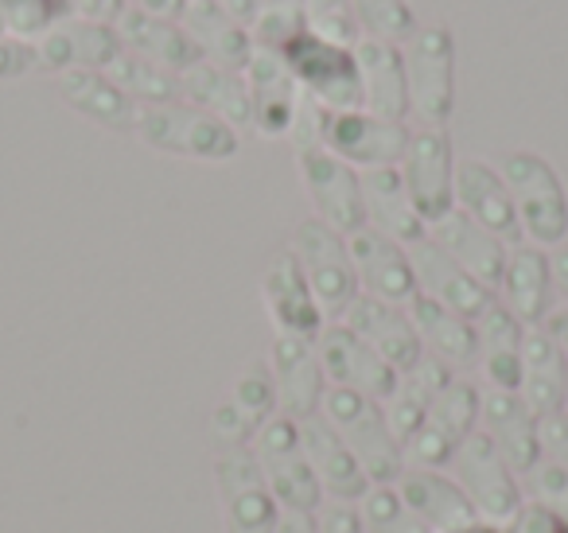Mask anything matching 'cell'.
Returning a JSON list of instances; mask_svg holds the SVG:
<instances>
[{
	"label": "cell",
	"instance_id": "6",
	"mask_svg": "<svg viewBox=\"0 0 568 533\" xmlns=\"http://www.w3.org/2000/svg\"><path fill=\"white\" fill-rule=\"evenodd\" d=\"M296 79V87L308 98H316L327 113L363 110V82H358L355 48H335L320 36H296L284 51H276Z\"/></svg>",
	"mask_w": 568,
	"mask_h": 533
},
{
	"label": "cell",
	"instance_id": "58",
	"mask_svg": "<svg viewBox=\"0 0 568 533\" xmlns=\"http://www.w3.org/2000/svg\"><path fill=\"white\" fill-rule=\"evenodd\" d=\"M0 36H9V32H4V12H0Z\"/></svg>",
	"mask_w": 568,
	"mask_h": 533
},
{
	"label": "cell",
	"instance_id": "48",
	"mask_svg": "<svg viewBox=\"0 0 568 533\" xmlns=\"http://www.w3.org/2000/svg\"><path fill=\"white\" fill-rule=\"evenodd\" d=\"M32 71H40V56L32 43L0 36V79H24Z\"/></svg>",
	"mask_w": 568,
	"mask_h": 533
},
{
	"label": "cell",
	"instance_id": "17",
	"mask_svg": "<svg viewBox=\"0 0 568 533\" xmlns=\"http://www.w3.org/2000/svg\"><path fill=\"white\" fill-rule=\"evenodd\" d=\"M456 211H464L467 219L479 222L487 234H495L510 250L526 238L510 191H506L498 168H490L487 160H456Z\"/></svg>",
	"mask_w": 568,
	"mask_h": 533
},
{
	"label": "cell",
	"instance_id": "45",
	"mask_svg": "<svg viewBox=\"0 0 568 533\" xmlns=\"http://www.w3.org/2000/svg\"><path fill=\"white\" fill-rule=\"evenodd\" d=\"M211 432L222 440V447H250L253 436H257V424H253L234 401H222L211 416Z\"/></svg>",
	"mask_w": 568,
	"mask_h": 533
},
{
	"label": "cell",
	"instance_id": "23",
	"mask_svg": "<svg viewBox=\"0 0 568 533\" xmlns=\"http://www.w3.org/2000/svg\"><path fill=\"white\" fill-rule=\"evenodd\" d=\"M296 424H301V440H304V452H308L312 471H316L320 486H324L335 502H358L374 491L363 463L351 455V447L343 444V436L332 429V421H327L324 413L308 416V421H296Z\"/></svg>",
	"mask_w": 568,
	"mask_h": 533
},
{
	"label": "cell",
	"instance_id": "53",
	"mask_svg": "<svg viewBox=\"0 0 568 533\" xmlns=\"http://www.w3.org/2000/svg\"><path fill=\"white\" fill-rule=\"evenodd\" d=\"M549 269H552V289L568 300V245H557L549 253Z\"/></svg>",
	"mask_w": 568,
	"mask_h": 533
},
{
	"label": "cell",
	"instance_id": "55",
	"mask_svg": "<svg viewBox=\"0 0 568 533\" xmlns=\"http://www.w3.org/2000/svg\"><path fill=\"white\" fill-rule=\"evenodd\" d=\"M541 328L549 331V339L560 346V354L568 359V312H549V320H545Z\"/></svg>",
	"mask_w": 568,
	"mask_h": 533
},
{
	"label": "cell",
	"instance_id": "41",
	"mask_svg": "<svg viewBox=\"0 0 568 533\" xmlns=\"http://www.w3.org/2000/svg\"><path fill=\"white\" fill-rule=\"evenodd\" d=\"M304 20H308L312 36L335 43V48H355L363 40L351 0H304Z\"/></svg>",
	"mask_w": 568,
	"mask_h": 533
},
{
	"label": "cell",
	"instance_id": "32",
	"mask_svg": "<svg viewBox=\"0 0 568 533\" xmlns=\"http://www.w3.org/2000/svg\"><path fill=\"white\" fill-rule=\"evenodd\" d=\"M187 28V36L195 40L199 56L214 67H226V71H245L253 56V36L250 28L237 24L230 12H222L219 0H187V12L180 20Z\"/></svg>",
	"mask_w": 568,
	"mask_h": 533
},
{
	"label": "cell",
	"instance_id": "20",
	"mask_svg": "<svg viewBox=\"0 0 568 533\" xmlns=\"http://www.w3.org/2000/svg\"><path fill=\"white\" fill-rule=\"evenodd\" d=\"M409 261H413V273H417V292L433 296L436 304L452 308V312L464 315V320L475 323L490 304H495V292H490L487 284L475 281L467 269H459L433 238L413 242Z\"/></svg>",
	"mask_w": 568,
	"mask_h": 533
},
{
	"label": "cell",
	"instance_id": "52",
	"mask_svg": "<svg viewBox=\"0 0 568 533\" xmlns=\"http://www.w3.org/2000/svg\"><path fill=\"white\" fill-rule=\"evenodd\" d=\"M276 533H316V514H301V510H281Z\"/></svg>",
	"mask_w": 568,
	"mask_h": 533
},
{
	"label": "cell",
	"instance_id": "4",
	"mask_svg": "<svg viewBox=\"0 0 568 533\" xmlns=\"http://www.w3.org/2000/svg\"><path fill=\"white\" fill-rule=\"evenodd\" d=\"M506 191L518 211L521 234L534 238V245H560L568 238V195L552 164L537 152H506L503 157Z\"/></svg>",
	"mask_w": 568,
	"mask_h": 533
},
{
	"label": "cell",
	"instance_id": "50",
	"mask_svg": "<svg viewBox=\"0 0 568 533\" xmlns=\"http://www.w3.org/2000/svg\"><path fill=\"white\" fill-rule=\"evenodd\" d=\"M71 17L79 20H94V24H113L129 12V0H67Z\"/></svg>",
	"mask_w": 568,
	"mask_h": 533
},
{
	"label": "cell",
	"instance_id": "12",
	"mask_svg": "<svg viewBox=\"0 0 568 533\" xmlns=\"http://www.w3.org/2000/svg\"><path fill=\"white\" fill-rule=\"evenodd\" d=\"M324 149L335 152L343 164L355 172H374V168H397L409 149V125L405 121L374 118L366 110L332 113L324 129Z\"/></svg>",
	"mask_w": 568,
	"mask_h": 533
},
{
	"label": "cell",
	"instance_id": "54",
	"mask_svg": "<svg viewBox=\"0 0 568 533\" xmlns=\"http://www.w3.org/2000/svg\"><path fill=\"white\" fill-rule=\"evenodd\" d=\"M219 4H222V12H230L242 28H253L257 9H261V0H219Z\"/></svg>",
	"mask_w": 568,
	"mask_h": 533
},
{
	"label": "cell",
	"instance_id": "47",
	"mask_svg": "<svg viewBox=\"0 0 568 533\" xmlns=\"http://www.w3.org/2000/svg\"><path fill=\"white\" fill-rule=\"evenodd\" d=\"M537 436H541V455L549 463L568 471V413H549L537 421Z\"/></svg>",
	"mask_w": 568,
	"mask_h": 533
},
{
	"label": "cell",
	"instance_id": "25",
	"mask_svg": "<svg viewBox=\"0 0 568 533\" xmlns=\"http://www.w3.org/2000/svg\"><path fill=\"white\" fill-rule=\"evenodd\" d=\"M428 238H433V242L440 245V250L448 253L459 269H467L475 281L487 284L490 292H498L510 250H506L495 234H487L479 222H471L464 211H452V214H444L440 222L428 227Z\"/></svg>",
	"mask_w": 568,
	"mask_h": 533
},
{
	"label": "cell",
	"instance_id": "15",
	"mask_svg": "<svg viewBox=\"0 0 568 533\" xmlns=\"http://www.w3.org/2000/svg\"><path fill=\"white\" fill-rule=\"evenodd\" d=\"M261 300H265V312L273 320L276 335H301V339H320L324 331V308L316 304V292H312L308 276H304L301 261L293 250L276 253L265 265L261 276Z\"/></svg>",
	"mask_w": 568,
	"mask_h": 533
},
{
	"label": "cell",
	"instance_id": "38",
	"mask_svg": "<svg viewBox=\"0 0 568 533\" xmlns=\"http://www.w3.org/2000/svg\"><path fill=\"white\" fill-rule=\"evenodd\" d=\"M479 405H483V393L475 390L471 382H459V378H452V382L436 393L425 424H433L436 432H444V436L459 447L475 432V424H479Z\"/></svg>",
	"mask_w": 568,
	"mask_h": 533
},
{
	"label": "cell",
	"instance_id": "39",
	"mask_svg": "<svg viewBox=\"0 0 568 533\" xmlns=\"http://www.w3.org/2000/svg\"><path fill=\"white\" fill-rule=\"evenodd\" d=\"M351 9H355L363 36L382 43H397V48L420 28L409 0H351Z\"/></svg>",
	"mask_w": 568,
	"mask_h": 533
},
{
	"label": "cell",
	"instance_id": "28",
	"mask_svg": "<svg viewBox=\"0 0 568 533\" xmlns=\"http://www.w3.org/2000/svg\"><path fill=\"white\" fill-rule=\"evenodd\" d=\"M358 175H363L366 227L394 238V242H402V245H413V242H420V238H428L425 219H420L417 207H413L397 168H374V172H358Z\"/></svg>",
	"mask_w": 568,
	"mask_h": 533
},
{
	"label": "cell",
	"instance_id": "49",
	"mask_svg": "<svg viewBox=\"0 0 568 533\" xmlns=\"http://www.w3.org/2000/svg\"><path fill=\"white\" fill-rule=\"evenodd\" d=\"M316 533H366L363 510H355L351 502H332L316 514Z\"/></svg>",
	"mask_w": 568,
	"mask_h": 533
},
{
	"label": "cell",
	"instance_id": "29",
	"mask_svg": "<svg viewBox=\"0 0 568 533\" xmlns=\"http://www.w3.org/2000/svg\"><path fill=\"white\" fill-rule=\"evenodd\" d=\"M565 390H568V359L560 354V346L552 343L545 328H526L518 398L526 401L529 413L541 421V416L565 409Z\"/></svg>",
	"mask_w": 568,
	"mask_h": 533
},
{
	"label": "cell",
	"instance_id": "33",
	"mask_svg": "<svg viewBox=\"0 0 568 533\" xmlns=\"http://www.w3.org/2000/svg\"><path fill=\"white\" fill-rule=\"evenodd\" d=\"M59 94L74 113L98 121L113 133H136V113L141 105L118 87L105 71H67L59 74Z\"/></svg>",
	"mask_w": 568,
	"mask_h": 533
},
{
	"label": "cell",
	"instance_id": "35",
	"mask_svg": "<svg viewBox=\"0 0 568 533\" xmlns=\"http://www.w3.org/2000/svg\"><path fill=\"white\" fill-rule=\"evenodd\" d=\"M183 102L199 105V110L222 118L230 129H250L253 125V105H250V87L237 71L214 63H195L191 71L180 74Z\"/></svg>",
	"mask_w": 568,
	"mask_h": 533
},
{
	"label": "cell",
	"instance_id": "19",
	"mask_svg": "<svg viewBox=\"0 0 568 533\" xmlns=\"http://www.w3.org/2000/svg\"><path fill=\"white\" fill-rule=\"evenodd\" d=\"M40 56V71H110L113 59L125 51L118 28L113 24H94V20H63L48 36L32 43Z\"/></svg>",
	"mask_w": 568,
	"mask_h": 533
},
{
	"label": "cell",
	"instance_id": "59",
	"mask_svg": "<svg viewBox=\"0 0 568 533\" xmlns=\"http://www.w3.org/2000/svg\"><path fill=\"white\" fill-rule=\"evenodd\" d=\"M565 409H568V390H565Z\"/></svg>",
	"mask_w": 568,
	"mask_h": 533
},
{
	"label": "cell",
	"instance_id": "37",
	"mask_svg": "<svg viewBox=\"0 0 568 533\" xmlns=\"http://www.w3.org/2000/svg\"><path fill=\"white\" fill-rule=\"evenodd\" d=\"M110 74L121 90H125L133 102L141 105H168V102H183V87L180 74L164 71V67L149 63V59L133 56V51H121L118 59L110 63Z\"/></svg>",
	"mask_w": 568,
	"mask_h": 533
},
{
	"label": "cell",
	"instance_id": "44",
	"mask_svg": "<svg viewBox=\"0 0 568 533\" xmlns=\"http://www.w3.org/2000/svg\"><path fill=\"white\" fill-rule=\"evenodd\" d=\"M529 494H534V502L557 510V514L568 522V471L565 467L541 460L534 471H529Z\"/></svg>",
	"mask_w": 568,
	"mask_h": 533
},
{
	"label": "cell",
	"instance_id": "36",
	"mask_svg": "<svg viewBox=\"0 0 568 533\" xmlns=\"http://www.w3.org/2000/svg\"><path fill=\"white\" fill-rule=\"evenodd\" d=\"M448 382H452V366H448V362H440V359H433V354H420L417 366L405 370V374L397 378L394 398L382 405V409H386L389 432L397 436V444H405V440H409L413 432L425 424L436 393H440Z\"/></svg>",
	"mask_w": 568,
	"mask_h": 533
},
{
	"label": "cell",
	"instance_id": "26",
	"mask_svg": "<svg viewBox=\"0 0 568 533\" xmlns=\"http://www.w3.org/2000/svg\"><path fill=\"white\" fill-rule=\"evenodd\" d=\"M397 494H402L405 506H409L433 533L483 522L479 510H475L471 499L464 494V486L452 475H440V471L405 467V475L397 479Z\"/></svg>",
	"mask_w": 568,
	"mask_h": 533
},
{
	"label": "cell",
	"instance_id": "14",
	"mask_svg": "<svg viewBox=\"0 0 568 533\" xmlns=\"http://www.w3.org/2000/svg\"><path fill=\"white\" fill-rule=\"evenodd\" d=\"M268 374L276 382V401H281V416L288 421H308L324 409L327 374L320 362L316 339L301 335H276L273 354H268Z\"/></svg>",
	"mask_w": 568,
	"mask_h": 533
},
{
	"label": "cell",
	"instance_id": "42",
	"mask_svg": "<svg viewBox=\"0 0 568 533\" xmlns=\"http://www.w3.org/2000/svg\"><path fill=\"white\" fill-rule=\"evenodd\" d=\"M363 502H366L363 506L366 533H433L409 506H405L394 486H378V491H371Z\"/></svg>",
	"mask_w": 568,
	"mask_h": 533
},
{
	"label": "cell",
	"instance_id": "43",
	"mask_svg": "<svg viewBox=\"0 0 568 533\" xmlns=\"http://www.w3.org/2000/svg\"><path fill=\"white\" fill-rule=\"evenodd\" d=\"M234 401L237 409H242L245 416H250L253 424H265L268 416H276V409H281V401H276V382L273 374H268V366H250L242 378H237L234 385Z\"/></svg>",
	"mask_w": 568,
	"mask_h": 533
},
{
	"label": "cell",
	"instance_id": "46",
	"mask_svg": "<svg viewBox=\"0 0 568 533\" xmlns=\"http://www.w3.org/2000/svg\"><path fill=\"white\" fill-rule=\"evenodd\" d=\"M565 517L557 510L541 506V502H526L510 522L503 525V533H565Z\"/></svg>",
	"mask_w": 568,
	"mask_h": 533
},
{
	"label": "cell",
	"instance_id": "1",
	"mask_svg": "<svg viewBox=\"0 0 568 533\" xmlns=\"http://www.w3.org/2000/svg\"><path fill=\"white\" fill-rule=\"evenodd\" d=\"M320 413L332 421V429L343 436L351 455L363 463L366 479L374 486H389L405 475V452L394 432H389L386 409L378 401L363 398V393L339 390V385H327Z\"/></svg>",
	"mask_w": 568,
	"mask_h": 533
},
{
	"label": "cell",
	"instance_id": "27",
	"mask_svg": "<svg viewBox=\"0 0 568 533\" xmlns=\"http://www.w3.org/2000/svg\"><path fill=\"white\" fill-rule=\"evenodd\" d=\"M475 343H479V370L490 382V390L518 393L526 323H521L503 300H495V304L475 320Z\"/></svg>",
	"mask_w": 568,
	"mask_h": 533
},
{
	"label": "cell",
	"instance_id": "8",
	"mask_svg": "<svg viewBox=\"0 0 568 533\" xmlns=\"http://www.w3.org/2000/svg\"><path fill=\"white\" fill-rule=\"evenodd\" d=\"M397 172H402L405 191H409L425 227L456 211V152H452L448 129L425 125L409 133V149H405Z\"/></svg>",
	"mask_w": 568,
	"mask_h": 533
},
{
	"label": "cell",
	"instance_id": "30",
	"mask_svg": "<svg viewBox=\"0 0 568 533\" xmlns=\"http://www.w3.org/2000/svg\"><path fill=\"white\" fill-rule=\"evenodd\" d=\"M118 36H121V43H125V51H133V56L149 59V63L164 67V71H172V74H183L195 63H203L195 40H191L180 20H160V17H149V12L129 9L125 17L118 20Z\"/></svg>",
	"mask_w": 568,
	"mask_h": 533
},
{
	"label": "cell",
	"instance_id": "5",
	"mask_svg": "<svg viewBox=\"0 0 568 533\" xmlns=\"http://www.w3.org/2000/svg\"><path fill=\"white\" fill-rule=\"evenodd\" d=\"M253 460H257L261 475H265L268 491H273L281 510H301V514H316L324 502V486H320L316 471L308 463L301 440V424L288 416H268L253 436Z\"/></svg>",
	"mask_w": 568,
	"mask_h": 533
},
{
	"label": "cell",
	"instance_id": "9",
	"mask_svg": "<svg viewBox=\"0 0 568 533\" xmlns=\"http://www.w3.org/2000/svg\"><path fill=\"white\" fill-rule=\"evenodd\" d=\"M452 475L464 486V494L471 499V506L479 510L483 522H490V525H506L526 506L518 475L506 467L498 447L490 444L483 432H471V436L456 447V455H452Z\"/></svg>",
	"mask_w": 568,
	"mask_h": 533
},
{
	"label": "cell",
	"instance_id": "11",
	"mask_svg": "<svg viewBox=\"0 0 568 533\" xmlns=\"http://www.w3.org/2000/svg\"><path fill=\"white\" fill-rule=\"evenodd\" d=\"M296 168H301L304 191H308L316 219L339 230L343 238L358 234L366 227V207H363V175L351 164H343L335 152L308 149L296 152Z\"/></svg>",
	"mask_w": 568,
	"mask_h": 533
},
{
	"label": "cell",
	"instance_id": "51",
	"mask_svg": "<svg viewBox=\"0 0 568 533\" xmlns=\"http://www.w3.org/2000/svg\"><path fill=\"white\" fill-rule=\"evenodd\" d=\"M129 9L149 12V17H160V20H183L187 0H129Z\"/></svg>",
	"mask_w": 568,
	"mask_h": 533
},
{
	"label": "cell",
	"instance_id": "60",
	"mask_svg": "<svg viewBox=\"0 0 568 533\" xmlns=\"http://www.w3.org/2000/svg\"><path fill=\"white\" fill-rule=\"evenodd\" d=\"M565 533H568V525H565Z\"/></svg>",
	"mask_w": 568,
	"mask_h": 533
},
{
	"label": "cell",
	"instance_id": "3",
	"mask_svg": "<svg viewBox=\"0 0 568 533\" xmlns=\"http://www.w3.org/2000/svg\"><path fill=\"white\" fill-rule=\"evenodd\" d=\"M409 110L428 129H444L456 110V36L448 24H420L402 43Z\"/></svg>",
	"mask_w": 568,
	"mask_h": 533
},
{
	"label": "cell",
	"instance_id": "34",
	"mask_svg": "<svg viewBox=\"0 0 568 533\" xmlns=\"http://www.w3.org/2000/svg\"><path fill=\"white\" fill-rule=\"evenodd\" d=\"M405 312H409L413 331H417L425 354L448 362V366H471V362H479V343H475L471 320L456 315L452 308L436 304L425 292H417V296L405 304Z\"/></svg>",
	"mask_w": 568,
	"mask_h": 533
},
{
	"label": "cell",
	"instance_id": "57",
	"mask_svg": "<svg viewBox=\"0 0 568 533\" xmlns=\"http://www.w3.org/2000/svg\"><path fill=\"white\" fill-rule=\"evenodd\" d=\"M9 4H17V0H0V12H4V9H9Z\"/></svg>",
	"mask_w": 568,
	"mask_h": 533
},
{
	"label": "cell",
	"instance_id": "24",
	"mask_svg": "<svg viewBox=\"0 0 568 533\" xmlns=\"http://www.w3.org/2000/svg\"><path fill=\"white\" fill-rule=\"evenodd\" d=\"M358 82H363V110L386 121H405L409 113V82H405V56L397 43L363 40L355 43Z\"/></svg>",
	"mask_w": 568,
	"mask_h": 533
},
{
	"label": "cell",
	"instance_id": "7",
	"mask_svg": "<svg viewBox=\"0 0 568 533\" xmlns=\"http://www.w3.org/2000/svg\"><path fill=\"white\" fill-rule=\"evenodd\" d=\"M293 253L301 261L304 276H308L312 292H316V304L324 308V315L339 320L358 300V276L347 238L327 227V222L304 219L293 234Z\"/></svg>",
	"mask_w": 568,
	"mask_h": 533
},
{
	"label": "cell",
	"instance_id": "22",
	"mask_svg": "<svg viewBox=\"0 0 568 533\" xmlns=\"http://www.w3.org/2000/svg\"><path fill=\"white\" fill-rule=\"evenodd\" d=\"M479 424L483 436L498 447V455L506 460V467L514 475H529L541 463V436H537V416L526 409V401L518 393L490 390L483 393L479 405Z\"/></svg>",
	"mask_w": 568,
	"mask_h": 533
},
{
	"label": "cell",
	"instance_id": "56",
	"mask_svg": "<svg viewBox=\"0 0 568 533\" xmlns=\"http://www.w3.org/2000/svg\"><path fill=\"white\" fill-rule=\"evenodd\" d=\"M444 533H503V525H490V522H471V525H459V530H444Z\"/></svg>",
	"mask_w": 568,
	"mask_h": 533
},
{
	"label": "cell",
	"instance_id": "10",
	"mask_svg": "<svg viewBox=\"0 0 568 533\" xmlns=\"http://www.w3.org/2000/svg\"><path fill=\"white\" fill-rule=\"evenodd\" d=\"M214 479H219L226 533H276L281 506H276L250 447H222L214 455Z\"/></svg>",
	"mask_w": 568,
	"mask_h": 533
},
{
	"label": "cell",
	"instance_id": "40",
	"mask_svg": "<svg viewBox=\"0 0 568 533\" xmlns=\"http://www.w3.org/2000/svg\"><path fill=\"white\" fill-rule=\"evenodd\" d=\"M304 32H308L304 0H261L257 20L250 28L253 48H265V51H284Z\"/></svg>",
	"mask_w": 568,
	"mask_h": 533
},
{
	"label": "cell",
	"instance_id": "13",
	"mask_svg": "<svg viewBox=\"0 0 568 533\" xmlns=\"http://www.w3.org/2000/svg\"><path fill=\"white\" fill-rule=\"evenodd\" d=\"M320 362H324L327 385H339V390L363 393V398L386 405L397 390V370L382 359L378 351L363 343L355 331H347L343 323H327L316 339Z\"/></svg>",
	"mask_w": 568,
	"mask_h": 533
},
{
	"label": "cell",
	"instance_id": "21",
	"mask_svg": "<svg viewBox=\"0 0 568 533\" xmlns=\"http://www.w3.org/2000/svg\"><path fill=\"white\" fill-rule=\"evenodd\" d=\"M242 79H245V87H250L253 129H257L261 137L293 133V121H296V110H301L304 90L296 87V79L288 74L284 59L276 56V51L253 48Z\"/></svg>",
	"mask_w": 568,
	"mask_h": 533
},
{
	"label": "cell",
	"instance_id": "31",
	"mask_svg": "<svg viewBox=\"0 0 568 533\" xmlns=\"http://www.w3.org/2000/svg\"><path fill=\"white\" fill-rule=\"evenodd\" d=\"M503 304L518 315L526 328H541L549 320L552 308V269H549V253L541 245H514L510 258H506V273H503Z\"/></svg>",
	"mask_w": 568,
	"mask_h": 533
},
{
	"label": "cell",
	"instance_id": "18",
	"mask_svg": "<svg viewBox=\"0 0 568 533\" xmlns=\"http://www.w3.org/2000/svg\"><path fill=\"white\" fill-rule=\"evenodd\" d=\"M339 323L347 331H355L371 351H378L397 374L413 370L420 362V354H425L417 331H413L409 312L402 304H386V300L358 292V300L339 315Z\"/></svg>",
	"mask_w": 568,
	"mask_h": 533
},
{
	"label": "cell",
	"instance_id": "16",
	"mask_svg": "<svg viewBox=\"0 0 568 533\" xmlns=\"http://www.w3.org/2000/svg\"><path fill=\"white\" fill-rule=\"evenodd\" d=\"M347 245H351V261H355L358 292L402 308L417 296V273H413L409 245L394 242V238L378 234L371 227L351 234Z\"/></svg>",
	"mask_w": 568,
	"mask_h": 533
},
{
	"label": "cell",
	"instance_id": "2",
	"mask_svg": "<svg viewBox=\"0 0 568 533\" xmlns=\"http://www.w3.org/2000/svg\"><path fill=\"white\" fill-rule=\"evenodd\" d=\"M136 137L164 157L203 160V164H222V160L237 157V129L191 102L141 105Z\"/></svg>",
	"mask_w": 568,
	"mask_h": 533
}]
</instances>
